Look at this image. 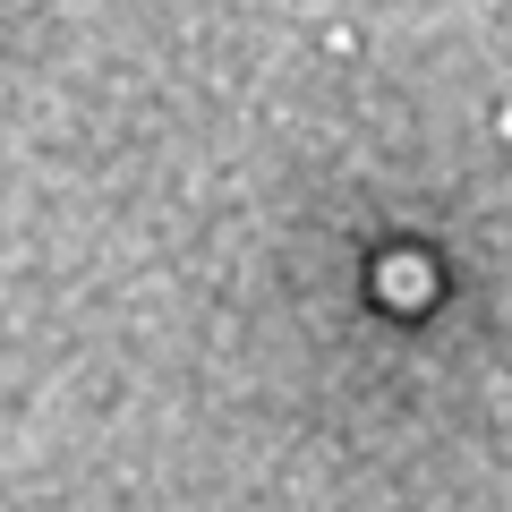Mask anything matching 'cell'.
<instances>
[{
	"label": "cell",
	"mask_w": 512,
	"mask_h": 512,
	"mask_svg": "<svg viewBox=\"0 0 512 512\" xmlns=\"http://www.w3.org/2000/svg\"><path fill=\"white\" fill-rule=\"evenodd\" d=\"M384 299H393V308H419V299H427V265H419V256L384 265Z\"/></svg>",
	"instance_id": "6da1fadb"
}]
</instances>
